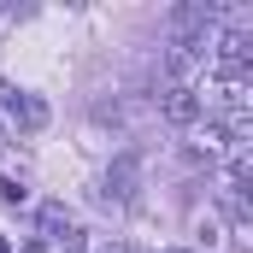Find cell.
I'll list each match as a JSON object with an SVG mask.
<instances>
[{"label":"cell","instance_id":"cell-1","mask_svg":"<svg viewBox=\"0 0 253 253\" xmlns=\"http://www.w3.org/2000/svg\"><path fill=\"white\" fill-rule=\"evenodd\" d=\"M212 65H218V77H248L253 71V30L248 24L212 36Z\"/></svg>","mask_w":253,"mask_h":253},{"label":"cell","instance_id":"cell-2","mask_svg":"<svg viewBox=\"0 0 253 253\" xmlns=\"http://www.w3.org/2000/svg\"><path fill=\"white\" fill-rule=\"evenodd\" d=\"M0 106H6V118H12V124H18V129H30V135H36V129L47 124V106H42L36 94L12 88V83H0Z\"/></svg>","mask_w":253,"mask_h":253},{"label":"cell","instance_id":"cell-3","mask_svg":"<svg viewBox=\"0 0 253 253\" xmlns=\"http://www.w3.org/2000/svg\"><path fill=\"white\" fill-rule=\"evenodd\" d=\"M230 153H236L230 135L212 124V118H206V129H194V135H189V159H194V165H224Z\"/></svg>","mask_w":253,"mask_h":253},{"label":"cell","instance_id":"cell-4","mask_svg":"<svg viewBox=\"0 0 253 253\" xmlns=\"http://www.w3.org/2000/svg\"><path fill=\"white\" fill-rule=\"evenodd\" d=\"M159 118L165 124H177V129H189L194 118H200V100H194V88H159Z\"/></svg>","mask_w":253,"mask_h":253},{"label":"cell","instance_id":"cell-5","mask_svg":"<svg viewBox=\"0 0 253 253\" xmlns=\"http://www.w3.org/2000/svg\"><path fill=\"white\" fill-rule=\"evenodd\" d=\"M135 177H141V165H135V159H112V171H106V194H112V200H129V194H135Z\"/></svg>","mask_w":253,"mask_h":253},{"label":"cell","instance_id":"cell-6","mask_svg":"<svg viewBox=\"0 0 253 253\" xmlns=\"http://www.w3.org/2000/svg\"><path fill=\"white\" fill-rule=\"evenodd\" d=\"M71 230H77V224H71V212H65L59 200H47V206H42V242H65Z\"/></svg>","mask_w":253,"mask_h":253},{"label":"cell","instance_id":"cell-7","mask_svg":"<svg viewBox=\"0 0 253 253\" xmlns=\"http://www.w3.org/2000/svg\"><path fill=\"white\" fill-rule=\"evenodd\" d=\"M0 200H12V206H18V200H30V189H24V177H0Z\"/></svg>","mask_w":253,"mask_h":253},{"label":"cell","instance_id":"cell-8","mask_svg":"<svg viewBox=\"0 0 253 253\" xmlns=\"http://www.w3.org/2000/svg\"><path fill=\"white\" fill-rule=\"evenodd\" d=\"M218 242H224V230H218V218H200V248L212 253Z\"/></svg>","mask_w":253,"mask_h":253},{"label":"cell","instance_id":"cell-9","mask_svg":"<svg viewBox=\"0 0 253 253\" xmlns=\"http://www.w3.org/2000/svg\"><path fill=\"white\" fill-rule=\"evenodd\" d=\"M100 253H135V248H124V242H112V248H100Z\"/></svg>","mask_w":253,"mask_h":253},{"label":"cell","instance_id":"cell-10","mask_svg":"<svg viewBox=\"0 0 253 253\" xmlns=\"http://www.w3.org/2000/svg\"><path fill=\"white\" fill-rule=\"evenodd\" d=\"M0 253H12V242H6V236H0Z\"/></svg>","mask_w":253,"mask_h":253},{"label":"cell","instance_id":"cell-11","mask_svg":"<svg viewBox=\"0 0 253 253\" xmlns=\"http://www.w3.org/2000/svg\"><path fill=\"white\" fill-rule=\"evenodd\" d=\"M177 253H183V248H177Z\"/></svg>","mask_w":253,"mask_h":253}]
</instances>
